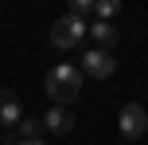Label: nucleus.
Returning <instances> with one entry per match:
<instances>
[{
    "label": "nucleus",
    "mask_w": 148,
    "mask_h": 145,
    "mask_svg": "<svg viewBox=\"0 0 148 145\" xmlns=\"http://www.w3.org/2000/svg\"><path fill=\"white\" fill-rule=\"evenodd\" d=\"M70 16H82V12H94V0H66Z\"/></svg>",
    "instance_id": "nucleus-10"
},
{
    "label": "nucleus",
    "mask_w": 148,
    "mask_h": 145,
    "mask_svg": "<svg viewBox=\"0 0 148 145\" xmlns=\"http://www.w3.org/2000/svg\"><path fill=\"white\" fill-rule=\"evenodd\" d=\"M117 130H121L125 141L144 137V133H148V110L140 106V102H129V106L121 110V118H117Z\"/></svg>",
    "instance_id": "nucleus-3"
},
{
    "label": "nucleus",
    "mask_w": 148,
    "mask_h": 145,
    "mask_svg": "<svg viewBox=\"0 0 148 145\" xmlns=\"http://www.w3.org/2000/svg\"><path fill=\"white\" fill-rule=\"evenodd\" d=\"M94 12H97V20H109L113 24V16L121 12V0H94Z\"/></svg>",
    "instance_id": "nucleus-9"
},
{
    "label": "nucleus",
    "mask_w": 148,
    "mask_h": 145,
    "mask_svg": "<svg viewBox=\"0 0 148 145\" xmlns=\"http://www.w3.org/2000/svg\"><path fill=\"white\" fill-rule=\"evenodd\" d=\"M90 39H94L101 51H109V47L117 43V28H113L109 20H97V24H90Z\"/></svg>",
    "instance_id": "nucleus-7"
},
{
    "label": "nucleus",
    "mask_w": 148,
    "mask_h": 145,
    "mask_svg": "<svg viewBox=\"0 0 148 145\" xmlns=\"http://www.w3.org/2000/svg\"><path fill=\"white\" fill-rule=\"evenodd\" d=\"M78 90H82V67L59 63L55 71H47V94H51V102L66 106V102L78 98Z\"/></svg>",
    "instance_id": "nucleus-1"
},
{
    "label": "nucleus",
    "mask_w": 148,
    "mask_h": 145,
    "mask_svg": "<svg viewBox=\"0 0 148 145\" xmlns=\"http://www.w3.org/2000/svg\"><path fill=\"white\" fill-rule=\"evenodd\" d=\"M39 133H43V118H27V114H23V118H20V133H16V137H20V141H35Z\"/></svg>",
    "instance_id": "nucleus-8"
},
{
    "label": "nucleus",
    "mask_w": 148,
    "mask_h": 145,
    "mask_svg": "<svg viewBox=\"0 0 148 145\" xmlns=\"http://www.w3.org/2000/svg\"><path fill=\"white\" fill-rule=\"evenodd\" d=\"M16 145H47L43 137H35V141H16Z\"/></svg>",
    "instance_id": "nucleus-11"
},
{
    "label": "nucleus",
    "mask_w": 148,
    "mask_h": 145,
    "mask_svg": "<svg viewBox=\"0 0 148 145\" xmlns=\"http://www.w3.org/2000/svg\"><path fill=\"white\" fill-rule=\"evenodd\" d=\"M23 118V106L12 90H0V126H20Z\"/></svg>",
    "instance_id": "nucleus-6"
},
{
    "label": "nucleus",
    "mask_w": 148,
    "mask_h": 145,
    "mask_svg": "<svg viewBox=\"0 0 148 145\" xmlns=\"http://www.w3.org/2000/svg\"><path fill=\"white\" fill-rule=\"evenodd\" d=\"M82 39H86V20L82 16H62V20H55L51 28V47H59V51H70V47H78Z\"/></svg>",
    "instance_id": "nucleus-2"
},
{
    "label": "nucleus",
    "mask_w": 148,
    "mask_h": 145,
    "mask_svg": "<svg viewBox=\"0 0 148 145\" xmlns=\"http://www.w3.org/2000/svg\"><path fill=\"white\" fill-rule=\"evenodd\" d=\"M113 71H117V59H113V51L90 47V51L82 55V75H90V78H109Z\"/></svg>",
    "instance_id": "nucleus-4"
},
{
    "label": "nucleus",
    "mask_w": 148,
    "mask_h": 145,
    "mask_svg": "<svg viewBox=\"0 0 148 145\" xmlns=\"http://www.w3.org/2000/svg\"><path fill=\"white\" fill-rule=\"evenodd\" d=\"M43 130H51V133H70L74 130V114L66 106H59V102H55V106H47V114H43Z\"/></svg>",
    "instance_id": "nucleus-5"
}]
</instances>
